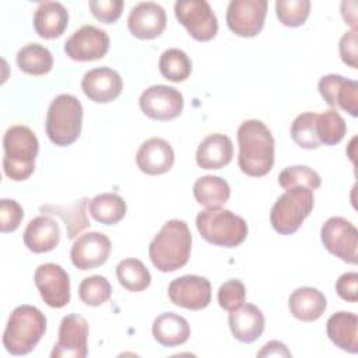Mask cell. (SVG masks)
Segmentation results:
<instances>
[{
    "label": "cell",
    "instance_id": "cell-1",
    "mask_svg": "<svg viewBox=\"0 0 358 358\" xmlns=\"http://www.w3.org/2000/svg\"><path fill=\"white\" fill-rule=\"evenodd\" d=\"M238 165L253 178L267 175L274 165V138L268 127L257 119H249L238 127Z\"/></svg>",
    "mask_w": 358,
    "mask_h": 358
},
{
    "label": "cell",
    "instance_id": "cell-2",
    "mask_svg": "<svg viewBox=\"0 0 358 358\" xmlns=\"http://www.w3.org/2000/svg\"><path fill=\"white\" fill-rule=\"evenodd\" d=\"M192 234L182 220H169L162 225L148 246L154 267L162 273L182 268L190 257Z\"/></svg>",
    "mask_w": 358,
    "mask_h": 358
},
{
    "label": "cell",
    "instance_id": "cell-3",
    "mask_svg": "<svg viewBox=\"0 0 358 358\" xmlns=\"http://www.w3.org/2000/svg\"><path fill=\"white\" fill-rule=\"evenodd\" d=\"M3 171L15 182L28 179L35 169L39 143L35 133L22 124L7 129L3 137Z\"/></svg>",
    "mask_w": 358,
    "mask_h": 358
},
{
    "label": "cell",
    "instance_id": "cell-4",
    "mask_svg": "<svg viewBox=\"0 0 358 358\" xmlns=\"http://www.w3.org/2000/svg\"><path fill=\"white\" fill-rule=\"evenodd\" d=\"M46 331L45 315L32 305L17 306L3 333V345L13 355L31 352Z\"/></svg>",
    "mask_w": 358,
    "mask_h": 358
},
{
    "label": "cell",
    "instance_id": "cell-5",
    "mask_svg": "<svg viewBox=\"0 0 358 358\" xmlns=\"http://www.w3.org/2000/svg\"><path fill=\"white\" fill-rule=\"evenodd\" d=\"M196 227L204 241L224 248L239 246L248 236L246 221L222 207L200 211Z\"/></svg>",
    "mask_w": 358,
    "mask_h": 358
},
{
    "label": "cell",
    "instance_id": "cell-6",
    "mask_svg": "<svg viewBox=\"0 0 358 358\" xmlns=\"http://www.w3.org/2000/svg\"><path fill=\"white\" fill-rule=\"evenodd\" d=\"M83 123V105L71 94L57 95L49 105L45 129L49 140L60 147L73 144Z\"/></svg>",
    "mask_w": 358,
    "mask_h": 358
},
{
    "label": "cell",
    "instance_id": "cell-7",
    "mask_svg": "<svg viewBox=\"0 0 358 358\" xmlns=\"http://www.w3.org/2000/svg\"><path fill=\"white\" fill-rule=\"evenodd\" d=\"M315 206L313 190L298 186L285 190L270 211V222L280 235L295 234Z\"/></svg>",
    "mask_w": 358,
    "mask_h": 358
},
{
    "label": "cell",
    "instance_id": "cell-8",
    "mask_svg": "<svg viewBox=\"0 0 358 358\" xmlns=\"http://www.w3.org/2000/svg\"><path fill=\"white\" fill-rule=\"evenodd\" d=\"M323 246L345 263L358 262V231L343 217H330L320 229Z\"/></svg>",
    "mask_w": 358,
    "mask_h": 358
},
{
    "label": "cell",
    "instance_id": "cell-9",
    "mask_svg": "<svg viewBox=\"0 0 358 358\" xmlns=\"http://www.w3.org/2000/svg\"><path fill=\"white\" fill-rule=\"evenodd\" d=\"M175 15L187 29L189 35L200 42H207L217 35L218 21L206 0H180L175 3Z\"/></svg>",
    "mask_w": 358,
    "mask_h": 358
},
{
    "label": "cell",
    "instance_id": "cell-10",
    "mask_svg": "<svg viewBox=\"0 0 358 358\" xmlns=\"http://www.w3.org/2000/svg\"><path fill=\"white\" fill-rule=\"evenodd\" d=\"M141 112L150 119L166 122L178 117L183 109V95L169 85H151L138 99Z\"/></svg>",
    "mask_w": 358,
    "mask_h": 358
},
{
    "label": "cell",
    "instance_id": "cell-11",
    "mask_svg": "<svg viewBox=\"0 0 358 358\" xmlns=\"http://www.w3.org/2000/svg\"><path fill=\"white\" fill-rule=\"evenodd\" d=\"M267 14L266 0H231L227 8V25L238 36H256Z\"/></svg>",
    "mask_w": 358,
    "mask_h": 358
},
{
    "label": "cell",
    "instance_id": "cell-12",
    "mask_svg": "<svg viewBox=\"0 0 358 358\" xmlns=\"http://www.w3.org/2000/svg\"><path fill=\"white\" fill-rule=\"evenodd\" d=\"M88 322L77 313L62 319L57 341L50 352L52 358H85L88 354Z\"/></svg>",
    "mask_w": 358,
    "mask_h": 358
},
{
    "label": "cell",
    "instance_id": "cell-13",
    "mask_svg": "<svg viewBox=\"0 0 358 358\" xmlns=\"http://www.w3.org/2000/svg\"><path fill=\"white\" fill-rule=\"evenodd\" d=\"M35 285L46 305L63 308L70 302V277L56 263H45L36 267L34 274Z\"/></svg>",
    "mask_w": 358,
    "mask_h": 358
},
{
    "label": "cell",
    "instance_id": "cell-14",
    "mask_svg": "<svg viewBox=\"0 0 358 358\" xmlns=\"http://www.w3.org/2000/svg\"><path fill=\"white\" fill-rule=\"evenodd\" d=\"M109 49L108 34L95 25H83L64 43L66 55L76 62L98 60Z\"/></svg>",
    "mask_w": 358,
    "mask_h": 358
},
{
    "label": "cell",
    "instance_id": "cell-15",
    "mask_svg": "<svg viewBox=\"0 0 358 358\" xmlns=\"http://www.w3.org/2000/svg\"><path fill=\"white\" fill-rule=\"evenodd\" d=\"M168 296L176 306L200 310L211 302V284L201 275H182L171 281L168 287Z\"/></svg>",
    "mask_w": 358,
    "mask_h": 358
},
{
    "label": "cell",
    "instance_id": "cell-16",
    "mask_svg": "<svg viewBox=\"0 0 358 358\" xmlns=\"http://www.w3.org/2000/svg\"><path fill=\"white\" fill-rule=\"evenodd\" d=\"M110 239L102 232H85L80 235L70 250L71 263L80 270H91L102 266L110 253Z\"/></svg>",
    "mask_w": 358,
    "mask_h": 358
},
{
    "label": "cell",
    "instance_id": "cell-17",
    "mask_svg": "<svg viewBox=\"0 0 358 358\" xmlns=\"http://www.w3.org/2000/svg\"><path fill=\"white\" fill-rule=\"evenodd\" d=\"M319 92L329 106L345 110L351 116L358 115V83L340 74H327L319 80Z\"/></svg>",
    "mask_w": 358,
    "mask_h": 358
},
{
    "label": "cell",
    "instance_id": "cell-18",
    "mask_svg": "<svg viewBox=\"0 0 358 358\" xmlns=\"http://www.w3.org/2000/svg\"><path fill=\"white\" fill-rule=\"evenodd\" d=\"M81 88L85 96L91 101L96 103H108L120 95L123 90V80L113 69L96 67L84 74Z\"/></svg>",
    "mask_w": 358,
    "mask_h": 358
},
{
    "label": "cell",
    "instance_id": "cell-19",
    "mask_svg": "<svg viewBox=\"0 0 358 358\" xmlns=\"http://www.w3.org/2000/svg\"><path fill=\"white\" fill-rule=\"evenodd\" d=\"M166 27L165 10L152 1H143L134 6L127 18L130 34L138 39H154Z\"/></svg>",
    "mask_w": 358,
    "mask_h": 358
},
{
    "label": "cell",
    "instance_id": "cell-20",
    "mask_svg": "<svg viewBox=\"0 0 358 358\" xmlns=\"http://www.w3.org/2000/svg\"><path fill=\"white\" fill-rule=\"evenodd\" d=\"M173 162V148L166 140L159 137L145 140L136 154L138 169L147 175H162L172 168Z\"/></svg>",
    "mask_w": 358,
    "mask_h": 358
},
{
    "label": "cell",
    "instance_id": "cell-21",
    "mask_svg": "<svg viewBox=\"0 0 358 358\" xmlns=\"http://www.w3.org/2000/svg\"><path fill=\"white\" fill-rule=\"evenodd\" d=\"M22 239L31 252L46 253L59 245L60 227L49 215H38L27 225Z\"/></svg>",
    "mask_w": 358,
    "mask_h": 358
},
{
    "label": "cell",
    "instance_id": "cell-22",
    "mask_svg": "<svg viewBox=\"0 0 358 358\" xmlns=\"http://www.w3.org/2000/svg\"><path fill=\"white\" fill-rule=\"evenodd\" d=\"M228 323L232 336L246 344L256 341L264 330V316L262 310L252 303H243L232 310L228 316Z\"/></svg>",
    "mask_w": 358,
    "mask_h": 358
},
{
    "label": "cell",
    "instance_id": "cell-23",
    "mask_svg": "<svg viewBox=\"0 0 358 358\" xmlns=\"http://www.w3.org/2000/svg\"><path fill=\"white\" fill-rule=\"evenodd\" d=\"M232 157V141L228 136L221 133L207 136L196 151V162L203 169H221L231 162Z\"/></svg>",
    "mask_w": 358,
    "mask_h": 358
},
{
    "label": "cell",
    "instance_id": "cell-24",
    "mask_svg": "<svg viewBox=\"0 0 358 358\" xmlns=\"http://www.w3.org/2000/svg\"><path fill=\"white\" fill-rule=\"evenodd\" d=\"M69 13L62 3L42 1L34 14V28L41 38L55 39L67 28Z\"/></svg>",
    "mask_w": 358,
    "mask_h": 358
},
{
    "label": "cell",
    "instance_id": "cell-25",
    "mask_svg": "<svg viewBox=\"0 0 358 358\" xmlns=\"http://www.w3.org/2000/svg\"><path fill=\"white\" fill-rule=\"evenodd\" d=\"M326 296L313 287L296 288L288 298L291 315L302 322H315L326 310Z\"/></svg>",
    "mask_w": 358,
    "mask_h": 358
},
{
    "label": "cell",
    "instance_id": "cell-26",
    "mask_svg": "<svg viewBox=\"0 0 358 358\" xmlns=\"http://www.w3.org/2000/svg\"><path fill=\"white\" fill-rule=\"evenodd\" d=\"M326 331L333 344L355 354L358 351V316L351 312L333 313L326 323Z\"/></svg>",
    "mask_w": 358,
    "mask_h": 358
},
{
    "label": "cell",
    "instance_id": "cell-27",
    "mask_svg": "<svg viewBox=\"0 0 358 358\" xmlns=\"http://www.w3.org/2000/svg\"><path fill=\"white\" fill-rule=\"evenodd\" d=\"M152 336L164 347L182 345L189 340L190 326L180 315L165 312L154 320Z\"/></svg>",
    "mask_w": 358,
    "mask_h": 358
},
{
    "label": "cell",
    "instance_id": "cell-28",
    "mask_svg": "<svg viewBox=\"0 0 358 358\" xmlns=\"http://www.w3.org/2000/svg\"><path fill=\"white\" fill-rule=\"evenodd\" d=\"M193 196L200 206H204L207 208H217L228 201L231 196V189L225 179L220 176L206 175L194 182Z\"/></svg>",
    "mask_w": 358,
    "mask_h": 358
},
{
    "label": "cell",
    "instance_id": "cell-29",
    "mask_svg": "<svg viewBox=\"0 0 358 358\" xmlns=\"http://www.w3.org/2000/svg\"><path fill=\"white\" fill-rule=\"evenodd\" d=\"M87 203H88V199L83 197V199L76 200L74 203L67 204V206L45 204V206H41V211L60 217L64 221L67 238L73 239L83 229L90 227V221H88L87 213H85Z\"/></svg>",
    "mask_w": 358,
    "mask_h": 358
},
{
    "label": "cell",
    "instance_id": "cell-30",
    "mask_svg": "<svg viewBox=\"0 0 358 358\" xmlns=\"http://www.w3.org/2000/svg\"><path fill=\"white\" fill-rule=\"evenodd\" d=\"M91 217L101 224L113 225L126 215V201L116 193H101L90 200Z\"/></svg>",
    "mask_w": 358,
    "mask_h": 358
},
{
    "label": "cell",
    "instance_id": "cell-31",
    "mask_svg": "<svg viewBox=\"0 0 358 358\" xmlns=\"http://www.w3.org/2000/svg\"><path fill=\"white\" fill-rule=\"evenodd\" d=\"M21 71L31 76H43L53 67V56L45 46L39 43H28L21 48L15 57Z\"/></svg>",
    "mask_w": 358,
    "mask_h": 358
},
{
    "label": "cell",
    "instance_id": "cell-32",
    "mask_svg": "<svg viewBox=\"0 0 358 358\" xmlns=\"http://www.w3.org/2000/svg\"><path fill=\"white\" fill-rule=\"evenodd\" d=\"M116 275L120 285L131 292L144 291L151 282L148 268L141 260L134 257L122 260L116 267Z\"/></svg>",
    "mask_w": 358,
    "mask_h": 358
},
{
    "label": "cell",
    "instance_id": "cell-33",
    "mask_svg": "<svg viewBox=\"0 0 358 358\" xmlns=\"http://www.w3.org/2000/svg\"><path fill=\"white\" fill-rule=\"evenodd\" d=\"M158 67L166 80L172 83H182L192 73V60L183 50L171 48L161 55Z\"/></svg>",
    "mask_w": 358,
    "mask_h": 358
},
{
    "label": "cell",
    "instance_id": "cell-34",
    "mask_svg": "<svg viewBox=\"0 0 358 358\" xmlns=\"http://www.w3.org/2000/svg\"><path fill=\"white\" fill-rule=\"evenodd\" d=\"M345 133H347L345 120L336 109H330L317 115L316 134L320 144L336 145L344 138Z\"/></svg>",
    "mask_w": 358,
    "mask_h": 358
},
{
    "label": "cell",
    "instance_id": "cell-35",
    "mask_svg": "<svg viewBox=\"0 0 358 358\" xmlns=\"http://www.w3.org/2000/svg\"><path fill=\"white\" fill-rule=\"evenodd\" d=\"M317 113L305 112L298 115L291 124V138L295 144L305 150H316L322 144L316 134Z\"/></svg>",
    "mask_w": 358,
    "mask_h": 358
},
{
    "label": "cell",
    "instance_id": "cell-36",
    "mask_svg": "<svg viewBox=\"0 0 358 358\" xmlns=\"http://www.w3.org/2000/svg\"><path fill=\"white\" fill-rule=\"evenodd\" d=\"M278 183L282 189L288 190L292 187L303 186L310 190H316L322 185V179L317 172L305 165L287 166L278 175Z\"/></svg>",
    "mask_w": 358,
    "mask_h": 358
},
{
    "label": "cell",
    "instance_id": "cell-37",
    "mask_svg": "<svg viewBox=\"0 0 358 358\" xmlns=\"http://www.w3.org/2000/svg\"><path fill=\"white\" fill-rule=\"evenodd\" d=\"M112 295V285L103 275H91L81 281L78 287L80 299L90 306L105 303Z\"/></svg>",
    "mask_w": 358,
    "mask_h": 358
},
{
    "label": "cell",
    "instance_id": "cell-38",
    "mask_svg": "<svg viewBox=\"0 0 358 358\" xmlns=\"http://www.w3.org/2000/svg\"><path fill=\"white\" fill-rule=\"evenodd\" d=\"M309 0H277L275 14L280 22L287 27H301L309 17Z\"/></svg>",
    "mask_w": 358,
    "mask_h": 358
},
{
    "label": "cell",
    "instance_id": "cell-39",
    "mask_svg": "<svg viewBox=\"0 0 358 358\" xmlns=\"http://www.w3.org/2000/svg\"><path fill=\"white\" fill-rule=\"evenodd\" d=\"M217 296L220 306L228 312H232L245 303L246 289L241 280L232 278L220 287Z\"/></svg>",
    "mask_w": 358,
    "mask_h": 358
},
{
    "label": "cell",
    "instance_id": "cell-40",
    "mask_svg": "<svg viewBox=\"0 0 358 358\" xmlns=\"http://www.w3.org/2000/svg\"><path fill=\"white\" fill-rule=\"evenodd\" d=\"M24 218V210L18 201L13 199L0 200V231L3 234L15 231L21 220Z\"/></svg>",
    "mask_w": 358,
    "mask_h": 358
},
{
    "label": "cell",
    "instance_id": "cell-41",
    "mask_svg": "<svg viewBox=\"0 0 358 358\" xmlns=\"http://www.w3.org/2000/svg\"><path fill=\"white\" fill-rule=\"evenodd\" d=\"M88 6L98 21L112 24L119 20L124 3L122 0H91Z\"/></svg>",
    "mask_w": 358,
    "mask_h": 358
},
{
    "label": "cell",
    "instance_id": "cell-42",
    "mask_svg": "<svg viewBox=\"0 0 358 358\" xmlns=\"http://www.w3.org/2000/svg\"><path fill=\"white\" fill-rule=\"evenodd\" d=\"M338 52L341 60L352 69L358 67V35L357 29L345 32L338 42Z\"/></svg>",
    "mask_w": 358,
    "mask_h": 358
},
{
    "label": "cell",
    "instance_id": "cell-43",
    "mask_svg": "<svg viewBox=\"0 0 358 358\" xmlns=\"http://www.w3.org/2000/svg\"><path fill=\"white\" fill-rule=\"evenodd\" d=\"M336 291L338 296L347 302L358 301V274L355 271L344 273L336 282Z\"/></svg>",
    "mask_w": 358,
    "mask_h": 358
},
{
    "label": "cell",
    "instance_id": "cell-44",
    "mask_svg": "<svg viewBox=\"0 0 358 358\" xmlns=\"http://www.w3.org/2000/svg\"><path fill=\"white\" fill-rule=\"evenodd\" d=\"M271 355H275V357H291V352L288 351V348H287V345L284 343L273 340V341L264 344L263 348L257 352V357H271Z\"/></svg>",
    "mask_w": 358,
    "mask_h": 358
}]
</instances>
